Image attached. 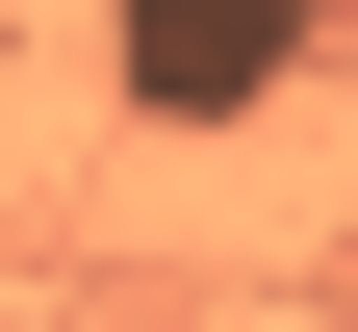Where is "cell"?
Here are the masks:
<instances>
[{
    "instance_id": "obj_1",
    "label": "cell",
    "mask_w": 358,
    "mask_h": 332,
    "mask_svg": "<svg viewBox=\"0 0 358 332\" xmlns=\"http://www.w3.org/2000/svg\"><path fill=\"white\" fill-rule=\"evenodd\" d=\"M307 52H333V0H103V77L154 128H256Z\"/></svg>"
}]
</instances>
